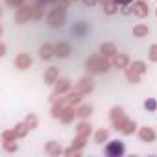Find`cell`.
Here are the masks:
<instances>
[{
    "label": "cell",
    "mask_w": 157,
    "mask_h": 157,
    "mask_svg": "<svg viewBox=\"0 0 157 157\" xmlns=\"http://www.w3.org/2000/svg\"><path fill=\"white\" fill-rule=\"evenodd\" d=\"M133 35L135 37H146L148 35V26L146 24H137L133 28Z\"/></svg>",
    "instance_id": "obj_24"
},
{
    "label": "cell",
    "mask_w": 157,
    "mask_h": 157,
    "mask_svg": "<svg viewBox=\"0 0 157 157\" xmlns=\"http://www.w3.org/2000/svg\"><path fill=\"white\" fill-rule=\"evenodd\" d=\"M67 91H70V82L67 80V78L57 80V82H56V94H63V93H67Z\"/></svg>",
    "instance_id": "obj_16"
},
{
    "label": "cell",
    "mask_w": 157,
    "mask_h": 157,
    "mask_svg": "<svg viewBox=\"0 0 157 157\" xmlns=\"http://www.w3.org/2000/svg\"><path fill=\"white\" fill-rule=\"evenodd\" d=\"M107 137H109V131L107 129H100V131H96V137L94 139H96L98 144H102L104 140H107Z\"/></svg>",
    "instance_id": "obj_27"
},
{
    "label": "cell",
    "mask_w": 157,
    "mask_h": 157,
    "mask_svg": "<svg viewBox=\"0 0 157 157\" xmlns=\"http://www.w3.org/2000/svg\"><path fill=\"white\" fill-rule=\"evenodd\" d=\"M111 122H113L115 129H118L124 135H131L135 131V122L126 117L122 107H113L111 109Z\"/></svg>",
    "instance_id": "obj_1"
},
{
    "label": "cell",
    "mask_w": 157,
    "mask_h": 157,
    "mask_svg": "<svg viewBox=\"0 0 157 157\" xmlns=\"http://www.w3.org/2000/svg\"><path fill=\"white\" fill-rule=\"evenodd\" d=\"M124 151H126V148H124V142H120V140H113L105 146V153L109 157H120V155H124Z\"/></svg>",
    "instance_id": "obj_5"
},
{
    "label": "cell",
    "mask_w": 157,
    "mask_h": 157,
    "mask_svg": "<svg viewBox=\"0 0 157 157\" xmlns=\"http://www.w3.org/2000/svg\"><path fill=\"white\" fill-rule=\"evenodd\" d=\"M111 63H109V57L102 56V54H96V56H91L87 59V70L91 74H98V72H105L109 70Z\"/></svg>",
    "instance_id": "obj_2"
},
{
    "label": "cell",
    "mask_w": 157,
    "mask_h": 157,
    "mask_svg": "<svg viewBox=\"0 0 157 157\" xmlns=\"http://www.w3.org/2000/svg\"><path fill=\"white\" fill-rule=\"evenodd\" d=\"M39 2H44L46 4V2H52V0H39Z\"/></svg>",
    "instance_id": "obj_38"
},
{
    "label": "cell",
    "mask_w": 157,
    "mask_h": 157,
    "mask_svg": "<svg viewBox=\"0 0 157 157\" xmlns=\"http://www.w3.org/2000/svg\"><path fill=\"white\" fill-rule=\"evenodd\" d=\"M15 65H17L19 70H26V68L32 67V57H30L28 54H19V56L15 57Z\"/></svg>",
    "instance_id": "obj_10"
},
{
    "label": "cell",
    "mask_w": 157,
    "mask_h": 157,
    "mask_svg": "<svg viewBox=\"0 0 157 157\" xmlns=\"http://www.w3.org/2000/svg\"><path fill=\"white\" fill-rule=\"evenodd\" d=\"M113 65H115L117 68H126V67L129 65V57H128L126 54H115V56H113Z\"/></svg>",
    "instance_id": "obj_13"
},
{
    "label": "cell",
    "mask_w": 157,
    "mask_h": 157,
    "mask_svg": "<svg viewBox=\"0 0 157 157\" xmlns=\"http://www.w3.org/2000/svg\"><path fill=\"white\" fill-rule=\"evenodd\" d=\"M131 67H133L139 74H144V72H146V65H144L142 61H135V63H131Z\"/></svg>",
    "instance_id": "obj_30"
},
{
    "label": "cell",
    "mask_w": 157,
    "mask_h": 157,
    "mask_svg": "<svg viewBox=\"0 0 157 157\" xmlns=\"http://www.w3.org/2000/svg\"><path fill=\"white\" fill-rule=\"evenodd\" d=\"M70 54V44L68 43H57L56 44V56L57 57H67Z\"/></svg>",
    "instance_id": "obj_17"
},
{
    "label": "cell",
    "mask_w": 157,
    "mask_h": 157,
    "mask_svg": "<svg viewBox=\"0 0 157 157\" xmlns=\"http://www.w3.org/2000/svg\"><path fill=\"white\" fill-rule=\"evenodd\" d=\"M78 135H82V137H89L91 135V124L89 122H82L80 126H78Z\"/></svg>",
    "instance_id": "obj_23"
},
{
    "label": "cell",
    "mask_w": 157,
    "mask_h": 157,
    "mask_svg": "<svg viewBox=\"0 0 157 157\" xmlns=\"http://www.w3.org/2000/svg\"><path fill=\"white\" fill-rule=\"evenodd\" d=\"M76 111H78V117H82V118H87V117L93 113V107H91V105H80V107L76 109Z\"/></svg>",
    "instance_id": "obj_26"
},
{
    "label": "cell",
    "mask_w": 157,
    "mask_h": 157,
    "mask_svg": "<svg viewBox=\"0 0 157 157\" xmlns=\"http://www.w3.org/2000/svg\"><path fill=\"white\" fill-rule=\"evenodd\" d=\"M44 151H46V153H50V155H59V153H63L61 146H59L57 142H54V140H50V142L44 146Z\"/></svg>",
    "instance_id": "obj_20"
},
{
    "label": "cell",
    "mask_w": 157,
    "mask_h": 157,
    "mask_svg": "<svg viewBox=\"0 0 157 157\" xmlns=\"http://www.w3.org/2000/svg\"><path fill=\"white\" fill-rule=\"evenodd\" d=\"M133 13H135L137 17H146V15H148V4L142 2V0L135 2V4H133Z\"/></svg>",
    "instance_id": "obj_14"
},
{
    "label": "cell",
    "mask_w": 157,
    "mask_h": 157,
    "mask_svg": "<svg viewBox=\"0 0 157 157\" xmlns=\"http://www.w3.org/2000/svg\"><path fill=\"white\" fill-rule=\"evenodd\" d=\"M2 139H4V140H15V139H17L15 129H6V131L2 133Z\"/></svg>",
    "instance_id": "obj_29"
},
{
    "label": "cell",
    "mask_w": 157,
    "mask_h": 157,
    "mask_svg": "<svg viewBox=\"0 0 157 157\" xmlns=\"http://www.w3.org/2000/svg\"><path fill=\"white\" fill-rule=\"evenodd\" d=\"M82 93L80 91H76V93H70L67 98H68V102H70V105H80V102H82Z\"/></svg>",
    "instance_id": "obj_25"
},
{
    "label": "cell",
    "mask_w": 157,
    "mask_h": 157,
    "mask_svg": "<svg viewBox=\"0 0 157 157\" xmlns=\"http://www.w3.org/2000/svg\"><path fill=\"white\" fill-rule=\"evenodd\" d=\"M144 107H146L148 111H153V109L157 107V104H155V100H146V102H144Z\"/></svg>",
    "instance_id": "obj_33"
},
{
    "label": "cell",
    "mask_w": 157,
    "mask_h": 157,
    "mask_svg": "<svg viewBox=\"0 0 157 157\" xmlns=\"http://www.w3.org/2000/svg\"><path fill=\"white\" fill-rule=\"evenodd\" d=\"M57 78H59L57 68H56V67H50V68L44 72V83H46V85H54V83L57 82Z\"/></svg>",
    "instance_id": "obj_12"
},
{
    "label": "cell",
    "mask_w": 157,
    "mask_h": 157,
    "mask_svg": "<svg viewBox=\"0 0 157 157\" xmlns=\"http://www.w3.org/2000/svg\"><path fill=\"white\" fill-rule=\"evenodd\" d=\"M41 13L43 11L39 10V6H22L21 10H17L15 19H17L19 24H24V22H28L32 19H41Z\"/></svg>",
    "instance_id": "obj_3"
},
{
    "label": "cell",
    "mask_w": 157,
    "mask_h": 157,
    "mask_svg": "<svg viewBox=\"0 0 157 157\" xmlns=\"http://www.w3.org/2000/svg\"><path fill=\"white\" fill-rule=\"evenodd\" d=\"M13 129H15V133H17V139H21V137H26V133H28L32 128H30L26 122H21V124H17Z\"/></svg>",
    "instance_id": "obj_21"
},
{
    "label": "cell",
    "mask_w": 157,
    "mask_h": 157,
    "mask_svg": "<svg viewBox=\"0 0 157 157\" xmlns=\"http://www.w3.org/2000/svg\"><path fill=\"white\" fill-rule=\"evenodd\" d=\"M98 2V0H83V4H87V6H94Z\"/></svg>",
    "instance_id": "obj_36"
},
{
    "label": "cell",
    "mask_w": 157,
    "mask_h": 157,
    "mask_svg": "<svg viewBox=\"0 0 157 157\" xmlns=\"http://www.w3.org/2000/svg\"><path fill=\"white\" fill-rule=\"evenodd\" d=\"M65 19H67V8L61 4V6H57V8H54V10L50 11V15H48V24H50L52 28H61V26L65 24Z\"/></svg>",
    "instance_id": "obj_4"
},
{
    "label": "cell",
    "mask_w": 157,
    "mask_h": 157,
    "mask_svg": "<svg viewBox=\"0 0 157 157\" xmlns=\"http://www.w3.org/2000/svg\"><path fill=\"white\" fill-rule=\"evenodd\" d=\"M4 150H6V151H17L19 146H17L15 140H4Z\"/></svg>",
    "instance_id": "obj_28"
},
{
    "label": "cell",
    "mask_w": 157,
    "mask_h": 157,
    "mask_svg": "<svg viewBox=\"0 0 157 157\" xmlns=\"http://www.w3.org/2000/svg\"><path fill=\"white\" fill-rule=\"evenodd\" d=\"M24 122H26V124H28V126H30V128H32V129H33V128H35V126H37V118H35V117H33V115H28V117H26V120H24Z\"/></svg>",
    "instance_id": "obj_32"
},
{
    "label": "cell",
    "mask_w": 157,
    "mask_h": 157,
    "mask_svg": "<svg viewBox=\"0 0 157 157\" xmlns=\"http://www.w3.org/2000/svg\"><path fill=\"white\" fill-rule=\"evenodd\" d=\"M78 115V111L74 109V105H68L67 109H65V113L61 115V122H65V124H68V122H72L74 120V117Z\"/></svg>",
    "instance_id": "obj_18"
},
{
    "label": "cell",
    "mask_w": 157,
    "mask_h": 157,
    "mask_svg": "<svg viewBox=\"0 0 157 157\" xmlns=\"http://www.w3.org/2000/svg\"><path fill=\"white\" fill-rule=\"evenodd\" d=\"M68 105H70L68 98H59V102H56L54 107H52V117H54V118H61V115L65 113V109H67Z\"/></svg>",
    "instance_id": "obj_7"
},
{
    "label": "cell",
    "mask_w": 157,
    "mask_h": 157,
    "mask_svg": "<svg viewBox=\"0 0 157 157\" xmlns=\"http://www.w3.org/2000/svg\"><path fill=\"white\" fill-rule=\"evenodd\" d=\"M115 2H117V4H122V6H128V4L133 2V0H115Z\"/></svg>",
    "instance_id": "obj_35"
},
{
    "label": "cell",
    "mask_w": 157,
    "mask_h": 157,
    "mask_svg": "<svg viewBox=\"0 0 157 157\" xmlns=\"http://www.w3.org/2000/svg\"><path fill=\"white\" fill-rule=\"evenodd\" d=\"M4 54H6V46L2 44V46H0V56H4Z\"/></svg>",
    "instance_id": "obj_37"
},
{
    "label": "cell",
    "mask_w": 157,
    "mask_h": 157,
    "mask_svg": "<svg viewBox=\"0 0 157 157\" xmlns=\"http://www.w3.org/2000/svg\"><path fill=\"white\" fill-rule=\"evenodd\" d=\"M126 78H128V82H129V83H139V82H140V74H139L131 65L126 67Z\"/></svg>",
    "instance_id": "obj_15"
},
{
    "label": "cell",
    "mask_w": 157,
    "mask_h": 157,
    "mask_svg": "<svg viewBox=\"0 0 157 157\" xmlns=\"http://www.w3.org/2000/svg\"><path fill=\"white\" fill-rule=\"evenodd\" d=\"M100 52H102V56H105V57H113V56L117 54V48H115L113 43H104V44L100 46Z\"/></svg>",
    "instance_id": "obj_19"
},
{
    "label": "cell",
    "mask_w": 157,
    "mask_h": 157,
    "mask_svg": "<svg viewBox=\"0 0 157 157\" xmlns=\"http://www.w3.org/2000/svg\"><path fill=\"white\" fill-rule=\"evenodd\" d=\"M148 57H150V61H153V63H157V44H151V46H150V52H148Z\"/></svg>",
    "instance_id": "obj_31"
},
{
    "label": "cell",
    "mask_w": 157,
    "mask_h": 157,
    "mask_svg": "<svg viewBox=\"0 0 157 157\" xmlns=\"http://www.w3.org/2000/svg\"><path fill=\"white\" fill-rule=\"evenodd\" d=\"M102 6H104V11L107 15H113L117 11V2L115 0H102Z\"/></svg>",
    "instance_id": "obj_22"
},
{
    "label": "cell",
    "mask_w": 157,
    "mask_h": 157,
    "mask_svg": "<svg viewBox=\"0 0 157 157\" xmlns=\"http://www.w3.org/2000/svg\"><path fill=\"white\" fill-rule=\"evenodd\" d=\"M6 2H8V6H11V8H19V6H22L24 0H6Z\"/></svg>",
    "instance_id": "obj_34"
},
{
    "label": "cell",
    "mask_w": 157,
    "mask_h": 157,
    "mask_svg": "<svg viewBox=\"0 0 157 157\" xmlns=\"http://www.w3.org/2000/svg\"><path fill=\"white\" fill-rule=\"evenodd\" d=\"M85 142H87V137H82V135H78L76 139H74V142H72V146L65 151L67 155H78L80 153V150L85 146Z\"/></svg>",
    "instance_id": "obj_6"
},
{
    "label": "cell",
    "mask_w": 157,
    "mask_h": 157,
    "mask_svg": "<svg viewBox=\"0 0 157 157\" xmlns=\"http://www.w3.org/2000/svg\"><path fill=\"white\" fill-rule=\"evenodd\" d=\"M39 56H41V59L48 61L52 56H56V44H52V43H44V44L41 46V50H39Z\"/></svg>",
    "instance_id": "obj_9"
},
{
    "label": "cell",
    "mask_w": 157,
    "mask_h": 157,
    "mask_svg": "<svg viewBox=\"0 0 157 157\" xmlns=\"http://www.w3.org/2000/svg\"><path fill=\"white\" fill-rule=\"evenodd\" d=\"M139 137L144 140V142H153L155 140V131H153V128H150V126H146V128H140V131H139Z\"/></svg>",
    "instance_id": "obj_11"
},
{
    "label": "cell",
    "mask_w": 157,
    "mask_h": 157,
    "mask_svg": "<svg viewBox=\"0 0 157 157\" xmlns=\"http://www.w3.org/2000/svg\"><path fill=\"white\" fill-rule=\"evenodd\" d=\"M93 89H94V83H93L91 78H82L76 91H80L82 94H89V93H93Z\"/></svg>",
    "instance_id": "obj_8"
}]
</instances>
